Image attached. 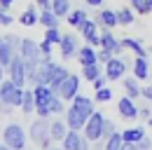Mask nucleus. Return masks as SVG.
Wrapping results in <instances>:
<instances>
[{"label":"nucleus","mask_w":152,"mask_h":150,"mask_svg":"<svg viewBox=\"0 0 152 150\" xmlns=\"http://www.w3.org/2000/svg\"><path fill=\"white\" fill-rule=\"evenodd\" d=\"M49 127H52V122H49L47 117H38V120L31 124V131H28L31 141H33L38 148H42V150L52 146V134H49Z\"/></svg>","instance_id":"1"},{"label":"nucleus","mask_w":152,"mask_h":150,"mask_svg":"<svg viewBox=\"0 0 152 150\" xmlns=\"http://www.w3.org/2000/svg\"><path fill=\"white\" fill-rule=\"evenodd\" d=\"M33 94H35V112L38 117H49V103L52 99L56 96V92L49 87V85H35L33 87Z\"/></svg>","instance_id":"2"},{"label":"nucleus","mask_w":152,"mask_h":150,"mask_svg":"<svg viewBox=\"0 0 152 150\" xmlns=\"http://www.w3.org/2000/svg\"><path fill=\"white\" fill-rule=\"evenodd\" d=\"M21 99H23V87H17L12 80L0 82V106L17 108V106H21Z\"/></svg>","instance_id":"3"},{"label":"nucleus","mask_w":152,"mask_h":150,"mask_svg":"<svg viewBox=\"0 0 152 150\" xmlns=\"http://www.w3.org/2000/svg\"><path fill=\"white\" fill-rule=\"evenodd\" d=\"M2 143H7L12 150H23L26 148V131L21 124H7L2 129Z\"/></svg>","instance_id":"4"},{"label":"nucleus","mask_w":152,"mask_h":150,"mask_svg":"<svg viewBox=\"0 0 152 150\" xmlns=\"http://www.w3.org/2000/svg\"><path fill=\"white\" fill-rule=\"evenodd\" d=\"M103 122H105V115H103V112L94 110L89 115V120H87V124H84V129H82L89 143H96V141L103 138Z\"/></svg>","instance_id":"5"},{"label":"nucleus","mask_w":152,"mask_h":150,"mask_svg":"<svg viewBox=\"0 0 152 150\" xmlns=\"http://www.w3.org/2000/svg\"><path fill=\"white\" fill-rule=\"evenodd\" d=\"M7 73H10V80L17 85V87H26L28 85V75H26V61H23V56L17 52L14 59H12V63L7 66Z\"/></svg>","instance_id":"6"},{"label":"nucleus","mask_w":152,"mask_h":150,"mask_svg":"<svg viewBox=\"0 0 152 150\" xmlns=\"http://www.w3.org/2000/svg\"><path fill=\"white\" fill-rule=\"evenodd\" d=\"M19 38H14V35H5V38H0V63L7 68L10 63H12V59H14V54L19 52Z\"/></svg>","instance_id":"7"},{"label":"nucleus","mask_w":152,"mask_h":150,"mask_svg":"<svg viewBox=\"0 0 152 150\" xmlns=\"http://www.w3.org/2000/svg\"><path fill=\"white\" fill-rule=\"evenodd\" d=\"M63 150H89V141L84 134H80L77 129H68V134L63 136Z\"/></svg>","instance_id":"8"},{"label":"nucleus","mask_w":152,"mask_h":150,"mask_svg":"<svg viewBox=\"0 0 152 150\" xmlns=\"http://www.w3.org/2000/svg\"><path fill=\"white\" fill-rule=\"evenodd\" d=\"M56 94L63 99V101H73V99H75V94H80V77L70 73L63 82H61V87H58Z\"/></svg>","instance_id":"9"},{"label":"nucleus","mask_w":152,"mask_h":150,"mask_svg":"<svg viewBox=\"0 0 152 150\" xmlns=\"http://www.w3.org/2000/svg\"><path fill=\"white\" fill-rule=\"evenodd\" d=\"M80 33L84 35L87 45L91 47H101V35H98V21L96 19H87L82 26H80Z\"/></svg>","instance_id":"10"},{"label":"nucleus","mask_w":152,"mask_h":150,"mask_svg":"<svg viewBox=\"0 0 152 150\" xmlns=\"http://www.w3.org/2000/svg\"><path fill=\"white\" fill-rule=\"evenodd\" d=\"M126 73V61L122 56H113L108 63H105V77L108 80H122Z\"/></svg>","instance_id":"11"},{"label":"nucleus","mask_w":152,"mask_h":150,"mask_svg":"<svg viewBox=\"0 0 152 150\" xmlns=\"http://www.w3.org/2000/svg\"><path fill=\"white\" fill-rule=\"evenodd\" d=\"M101 47L108 49V52L115 54V56H119V54H122V49H124L122 40H117V38L113 35V28H105V31L101 33Z\"/></svg>","instance_id":"12"},{"label":"nucleus","mask_w":152,"mask_h":150,"mask_svg":"<svg viewBox=\"0 0 152 150\" xmlns=\"http://www.w3.org/2000/svg\"><path fill=\"white\" fill-rule=\"evenodd\" d=\"M58 49H61V56L63 59H70V56H77V38L75 33H63L61 35V42H58Z\"/></svg>","instance_id":"13"},{"label":"nucleus","mask_w":152,"mask_h":150,"mask_svg":"<svg viewBox=\"0 0 152 150\" xmlns=\"http://www.w3.org/2000/svg\"><path fill=\"white\" fill-rule=\"evenodd\" d=\"M87 120H89V117H87V115H82L75 106H70V108L66 110V124H68V129L82 131V129H84V124H87Z\"/></svg>","instance_id":"14"},{"label":"nucleus","mask_w":152,"mask_h":150,"mask_svg":"<svg viewBox=\"0 0 152 150\" xmlns=\"http://www.w3.org/2000/svg\"><path fill=\"white\" fill-rule=\"evenodd\" d=\"M117 110H119V115H122L124 120H136V117H138V106L133 103L131 96H122L119 103H117Z\"/></svg>","instance_id":"15"},{"label":"nucleus","mask_w":152,"mask_h":150,"mask_svg":"<svg viewBox=\"0 0 152 150\" xmlns=\"http://www.w3.org/2000/svg\"><path fill=\"white\" fill-rule=\"evenodd\" d=\"M68 75H70V73H68V68H66V66H61V63H54V66H52V71H49V82H47V85H49L54 92H58L61 82H63Z\"/></svg>","instance_id":"16"},{"label":"nucleus","mask_w":152,"mask_h":150,"mask_svg":"<svg viewBox=\"0 0 152 150\" xmlns=\"http://www.w3.org/2000/svg\"><path fill=\"white\" fill-rule=\"evenodd\" d=\"M73 106H75V108L82 112V115H87V117H89V115L96 110V108H94V99H89V96H84V94H75Z\"/></svg>","instance_id":"17"},{"label":"nucleus","mask_w":152,"mask_h":150,"mask_svg":"<svg viewBox=\"0 0 152 150\" xmlns=\"http://www.w3.org/2000/svg\"><path fill=\"white\" fill-rule=\"evenodd\" d=\"M77 59L82 66H89V63H98V52H96L91 45H84L77 49Z\"/></svg>","instance_id":"18"},{"label":"nucleus","mask_w":152,"mask_h":150,"mask_svg":"<svg viewBox=\"0 0 152 150\" xmlns=\"http://www.w3.org/2000/svg\"><path fill=\"white\" fill-rule=\"evenodd\" d=\"M148 75H150L148 56H136V61H133V77L136 80H148Z\"/></svg>","instance_id":"19"},{"label":"nucleus","mask_w":152,"mask_h":150,"mask_svg":"<svg viewBox=\"0 0 152 150\" xmlns=\"http://www.w3.org/2000/svg\"><path fill=\"white\" fill-rule=\"evenodd\" d=\"M19 24H23V26H35V24H40V12L35 10V5H28V7L21 12Z\"/></svg>","instance_id":"20"},{"label":"nucleus","mask_w":152,"mask_h":150,"mask_svg":"<svg viewBox=\"0 0 152 150\" xmlns=\"http://www.w3.org/2000/svg\"><path fill=\"white\" fill-rule=\"evenodd\" d=\"M96 21H98L101 26H105V28L119 26V24H117V12H113V10H101V12L96 14Z\"/></svg>","instance_id":"21"},{"label":"nucleus","mask_w":152,"mask_h":150,"mask_svg":"<svg viewBox=\"0 0 152 150\" xmlns=\"http://www.w3.org/2000/svg\"><path fill=\"white\" fill-rule=\"evenodd\" d=\"M49 134H52V141H63V136L68 134V124H66V120H52Z\"/></svg>","instance_id":"22"},{"label":"nucleus","mask_w":152,"mask_h":150,"mask_svg":"<svg viewBox=\"0 0 152 150\" xmlns=\"http://www.w3.org/2000/svg\"><path fill=\"white\" fill-rule=\"evenodd\" d=\"M122 45H124V49H131L136 56H145V47H143V42L140 40H136V38H124L122 40Z\"/></svg>","instance_id":"23"},{"label":"nucleus","mask_w":152,"mask_h":150,"mask_svg":"<svg viewBox=\"0 0 152 150\" xmlns=\"http://www.w3.org/2000/svg\"><path fill=\"white\" fill-rule=\"evenodd\" d=\"M122 138H124V141H129V143H140V141L145 138V129H143V127L126 129V131H122Z\"/></svg>","instance_id":"24"},{"label":"nucleus","mask_w":152,"mask_h":150,"mask_svg":"<svg viewBox=\"0 0 152 150\" xmlns=\"http://www.w3.org/2000/svg\"><path fill=\"white\" fill-rule=\"evenodd\" d=\"M40 24H42L45 28L58 26V17L54 14V10H40Z\"/></svg>","instance_id":"25"},{"label":"nucleus","mask_w":152,"mask_h":150,"mask_svg":"<svg viewBox=\"0 0 152 150\" xmlns=\"http://www.w3.org/2000/svg\"><path fill=\"white\" fill-rule=\"evenodd\" d=\"M19 108L23 112H33L35 110V94H33V89H23V99H21Z\"/></svg>","instance_id":"26"},{"label":"nucleus","mask_w":152,"mask_h":150,"mask_svg":"<svg viewBox=\"0 0 152 150\" xmlns=\"http://www.w3.org/2000/svg\"><path fill=\"white\" fill-rule=\"evenodd\" d=\"M66 19H68V24H70L73 28H80V26H82L89 17H87V12H84V10H70V14H68Z\"/></svg>","instance_id":"27"},{"label":"nucleus","mask_w":152,"mask_h":150,"mask_svg":"<svg viewBox=\"0 0 152 150\" xmlns=\"http://www.w3.org/2000/svg\"><path fill=\"white\" fill-rule=\"evenodd\" d=\"M101 73V63H89V66H82V77L87 80V82H94Z\"/></svg>","instance_id":"28"},{"label":"nucleus","mask_w":152,"mask_h":150,"mask_svg":"<svg viewBox=\"0 0 152 150\" xmlns=\"http://www.w3.org/2000/svg\"><path fill=\"white\" fill-rule=\"evenodd\" d=\"M52 10L58 19L70 14V0H52Z\"/></svg>","instance_id":"29"},{"label":"nucleus","mask_w":152,"mask_h":150,"mask_svg":"<svg viewBox=\"0 0 152 150\" xmlns=\"http://www.w3.org/2000/svg\"><path fill=\"white\" fill-rule=\"evenodd\" d=\"M133 10L131 7H122V10H117V24L119 26H131L133 24Z\"/></svg>","instance_id":"30"},{"label":"nucleus","mask_w":152,"mask_h":150,"mask_svg":"<svg viewBox=\"0 0 152 150\" xmlns=\"http://www.w3.org/2000/svg\"><path fill=\"white\" fill-rule=\"evenodd\" d=\"M122 87H124L126 96H131V99H138V96H140V85H138L136 77H133V80H122Z\"/></svg>","instance_id":"31"},{"label":"nucleus","mask_w":152,"mask_h":150,"mask_svg":"<svg viewBox=\"0 0 152 150\" xmlns=\"http://www.w3.org/2000/svg\"><path fill=\"white\" fill-rule=\"evenodd\" d=\"M122 143H124L122 134H119V131H113V134L105 138V148L103 150H122Z\"/></svg>","instance_id":"32"},{"label":"nucleus","mask_w":152,"mask_h":150,"mask_svg":"<svg viewBox=\"0 0 152 150\" xmlns=\"http://www.w3.org/2000/svg\"><path fill=\"white\" fill-rule=\"evenodd\" d=\"M61 35H63V33L58 31V26L45 31V40H47V42H52V45H58V42H61Z\"/></svg>","instance_id":"33"},{"label":"nucleus","mask_w":152,"mask_h":150,"mask_svg":"<svg viewBox=\"0 0 152 150\" xmlns=\"http://www.w3.org/2000/svg\"><path fill=\"white\" fill-rule=\"evenodd\" d=\"M98 103H108L110 99H113V89L105 85V87H101V89H96V96H94Z\"/></svg>","instance_id":"34"},{"label":"nucleus","mask_w":152,"mask_h":150,"mask_svg":"<svg viewBox=\"0 0 152 150\" xmlns=\"http://www.w3.org/2000/svg\"><path fill=\"white\" fill-rule=\"evenodd\" d=\"M129 5H131L133 12H138V14H148V12H150L148 0H129Z\"/></svg>","instance_id":"35"},{"label":"nucleus","mask_w":152,"mask_h":150,"mask_svg":"<svg viewBox=\"0 0 152 150\" xmlns=\"http://www.w3.org/2000/svg\"><path fill=\"white\" fill-rule=\"evenodd\" d=\"M49 112H52V115H61V112H63V99H61L58 94L52 99V103H49Z\"/></svg>","instance_id":"36"},{"label":"nucleus","mask_w":152,"mask_h":150,"mask_svg":"<svg viewBox=\"0 0 152 150\" xmlns=\"http://www.w3.org/2000/svg\"><path fill=\"white\" fill-rule=\"evenodd\" d=\"M113 131H117V129H115V122L105 117V122H103V138H108V136H110Z\"/></svg>","instance_id":"37"},{"label":"nucleus","mask_w":152,"mask_h":150,"mask_svg":"<svg viewBox=\"0 0 152 150\" xmlns=\"http://www.w3.org/2000/svg\"><path fill=\"white\" fill-rule=\"evenodd\" d=\"M10 24H14V19L7 14V10L0 7V26H10Z\"/></svg>","instance_id":"38"},{"label":"nucleus","mask_w":152,"mask_h":150,"mask_svg":"<svg viewBox=\"0 0 152 150\" xmlns=\"http://www.w3.org/2000/svg\"><path fill=\"white\" fill-rule=\"evenodd\" d=\"M52 47H54L52 42L42 40V42H40V52H42V56H52Z\"/></svg>","instance_id":"39"},{"label":"nucleus","mask_w":152,"mask_h":150,"mask_svg":"<svg viewBox=\"0 0 152 150\" xmlns=\"http://www.w3.org/2000/svg\"><path fill=\"white\" fill-rule=\"evenodd\" d=\"M113 56H115V54H110L108 49H103V47H101V52H98V63H108Z\"/></svg>","instance_id":"40"},{"label":"nucleus","mask_w":152,"mask_h":150,"mask_svg":"<svg viewBox=\"0 0 152 150\" xmlns=\"http://www.w3.org/2000/svg\"><path fill=\"white\" fill-rule=\"evenodd\" d=\"M91 85H94V89H101V87H105V85H108V77H105V75H98Z\"/></svg>","instance_id":"41"},{"label":"nucleus","mask_w":152,"mask_h":150,"mask_svg":"<svg viewBox=\"0 0 152 150\" xmlns=\"http://www.w3.org/2000/svg\"><path fill=\"white\" fill-rule=\"evenodd\" d=\"M140 96L148 99V101L152 103V87H140Z\"/></svg>","instance_id":"42"},{"label":"nucleus","mask_w":152,"mask_h":150,"mask_svg":"<svg viewBox=\"0 0 152 150\" xmlns=\"http://www.w3.org/2000/svg\"><path fill=\"white\" fill-rule=\"evenodd\" d=\"M138 148H140V150H150V148H152V141L148 138V136H145V138H143V141L138 143Z\"/></svg>","instance_id":"43"},{"label":"nucleus","mask_w":152,"mask_h":150,"mask_svg":"<svg viewBox=\"0 0 152 150\" xmlns=\"http://www.w3.org/2000/svg\"><path fill=\"white\" fill-rule=\"evenodd\" d=\"M40 10H52V0H35Z\"/></svg>","instance_id":"44"},{"label":"nucleus","mask_w":152,"mask_h":150,"mask_svg":"<svg viewBox=\"0 0 152 150\" xmlns=\"http://www.w3.org/2000/svg\"><path fill=\"white\" fill-rule=\"evenodd\" d=\"M122 150H140V148H138V143H129V141H124V143H122Z\"/></svg>","instance_id":"45"},{"label":"nucleus","mask_w":152,"mask_h":150,"mask_svg":"<svg viewBox=\"0 0 152 150\" xmlns=\"http://www.w3.org/2000/svg\"><path fill=\"white\" fill-rule=\"evenodd\" d=\"M138 115H143L145 120H150V117H152V110L148 108V106H145V108H140V110H138Z\"/></svg>","instance_id":"46"},{"label":"nucleus","mask_w":152,"mask_h":150,"mask_svg":"<svg viewBox=\"0 0 152 150\" xmlns=\"http://www.w3.org/2000/svg\"><path fill=\"white\" fill-rule=\"evenodd\" d=\"M14 2H17V0H0V7H2V10H10Z\"/></svg>","instance_id":"47"},{"label":"nucleus","mask_w":152,"mask_h":150,"mask_svg":"<svg viewBox=\"0 0 152 150\" xmlns=\"http://www.w3.org/2000/svg\"><path fill=\"white\" fill-rule=\"evenodd\" d=\"M87 5H91V7H101L103 5V0H84Z\"/></svg>","instance_id":"48"},{"label":"nucleus","mask_w":152,"mask_h":150,"mask_svg":"<svg viewBox=\"0 0 152 150\" xmlns=\"http://www.w3.org/2000/svg\"><path fill=\"white\" fill-rule=\"evenodd\" d=\"M0 150H12V148H10L7 143H0Z\"/></svg>","instance_id":"49"},{"label":"nucleus","mask_w":152,"mask_h":150,"mask_svg":"<svg viewBox=\"0 0 152 150\" xmlns=\"http://www.w3.org/2000/svg\"><path fill=\"white\" fill-rule=\"evenodd\" d=\"M45 150H63V148H52V146H49V148H45Z\"/></svg>","instance_id":"50"},{"label":"nucleus","mask_w":152,"mask_h":150,"mask_svg":"<svg viewBox=\"0 0 152 150\" xmlns=\"http://www.w3.org/2000/svg\"><path fill=\"white\" fill-rule=\"evenodd\" d=\"M148 7H150V12H152V0H148Z\"/></svg>","instance_id":"51"},{"label":"nucleus","mask_w":152,"mask_h":150,"mask_svg":"<svg viewBox=\"0 0 152 150\" xmlns=\"http://www.w3.org/2000/svg\"><path fill=\"white\" fill-rule=\"evenodd\" d=\"M148 124H150V127H152V117H150V120H148Z\"/></svg>","instance_id":"52"}]
</instances>
